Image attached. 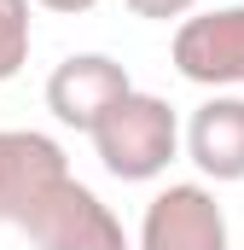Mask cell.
I'll return each instance as SVG.
<instances>
[{
	"label": "cell",
	"mask_w": 244,
	"mask_h": 250,
	"mask_svg": "<svg viewBox=\"0 0 244 250\" xmlns=\"http://www.w3.org/2000/svg\"><path fill=\"white\" fill-rule=\"evenodd\" d=\"M128 87L134 82H128V70L111 53H70L47 76V111H53V123L76 128V134H93L99 117L117 105Z\"/></svg>",
	"instance_id": "5"
},
{
	"label": "cell",
	"mask_w": 244,
	"mask_h": 250,
	"mask_svg": "<svg viewBox=\"0 0 244 250\" xmlns=\"http://www.w3.org/2000/svg\"><path fill=\"white\" fill-rule=\"evenodd\" d=\"M93 151H99V169L111 181L128 187H145L157 175H169V163L181 157V117L163 93H145V87H128L117 105L99 117V128L87 134Z\"/></svg>",
	"instance_id": "1"
},
{
	"label": "cell",
	"mask_w": 244,
	"mask_h": 250,
	"mask_svg": "<svg viewBox=\"0 0 244 250\" xmlns=\"http://www.w3.org/2000/svg\"><path fill=\"white\" fill-rule=\"evenodd\" d=\"M35 6H47V12H59V18H76V12H93L99 0H35Z\"/></svg>",
	"instance_id": "10"
},
{
	"label": "cell",
	"mask_w": 244,
	"mask_h": 250,
	"mask_svg": "<svg viewBox=\"0 0 244 250\" xmlns=\"http://www.w3.org/2000/svg\"><path fill=\"white\" fill-rule=\"evenodd\" d=\"M134 250H233V227L221 198L203 181H169L151 192L145 215H140V239Z\"/></svg>",
	"instance_id": "3"
},
{
	"label": "cell",
	"mask_w": 244,
	"mask_h": 250,
	"mask_svg": "<svg viewBox=\"0 0 244 250\" xmlns=\"http://www.w3.org/2000/svg\"><path fill=\"white\" fill-rule=\"evenodd\" d=\"M64 175H70V163H64V146L53 134L0 128V221L6 227H18V215Z\"/></svg>",
	"instance_id": "7"
},
{
	"label": "cell",
	"mask_w": 244,
	"mask_h": 250,
	"mask_svg": "<svg viewBox=\"0 0 244 250\" xmlns=\"http://www.w3.org/2000/svg\"><path fill=\"white\" fill-rule=\"evenodd\" d=\"M35 47V18H29V0H0V82H12Z\"/></svg>",
	"instance_id": "8"
},
{
	"label": "cell",
	"mask_w": 244,
	"mask_h": 250,
	"mask_svg": "<svg viewBox=\"0 0 244 250\" xmlns=\"http://www.w3.org/2000/svg\"><path fill=\"white\" fill-rule=\"evenodd\" d=\"M181 151L215 187L244 181V93H209L181 128Z\"/></svg>",
	"instance_id": "6"
},
{
	"label": "cell",
	"mask_w": 244,
	"mask_h": 250,
	"mask_svg": "<svg viewBox=\"0 0 244 250\" xmlns=\"http://www.w3.org/2000/svg\"><path fill=\"white\" fill-rule=\"evenodd\" d=\"M169 59L192 87H209V93L244 87V6H215V12L181 18Z\"/></svg>",
	"instance_id": "4"
},
{
	"label": "cell",
	"mask_w": 244,
	"mask_h": 250,
	"mask_svg": "<svg viewBox=\"0 0 244 250\" xmlns=\"http://www.w3.org/2000/svg\"><path fill=\"white\" fill-rule=\"evenodd\" d=\"M18 233L29 239V250H134L122 221L111 215V204L93 187H81L76 175H64L41 192L18 215Z\"/></svg>",
	"instance_id": "2"
},
{
	"label": "cell",
	"mask_w": 244,
	"mask_h": 250,
	"mask_svg": "<svg viewBox=\"0 0 244 250\" xmlns=\"http://www.w3.org/2000/svg\"><path fill=\"white\" fill-rule=\"evenodd\" d=\"M134 18H151V23H181L198 12V0H122Z\"/></svg>",
	"instance_id": "9"
}]
</instances>
